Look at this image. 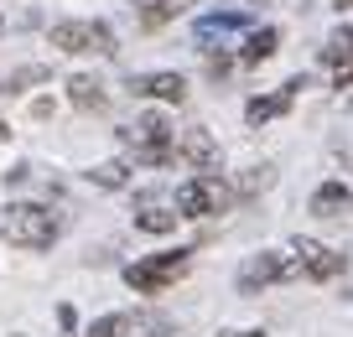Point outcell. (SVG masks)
Returning a JSON list of instances; mask_svg holds the SVG:
<instances>
[{"mask_svg": "<svg viewBox=\"0 0 353 337\" xmlns=\"http://www.w3.org/2000/svg\"><path fill=\"white\" fill-rule=\"evenodd\" d=\"M57 322H63V337H68V332H73V322H78V312L63 301V306H57Z\"/></svg>", "mask_w": 353, "mask_h": 337, "instance_id": "21", "label": "cell"}, {"mask_svg": "<svg viewBox=\"0 0 353 337\" xmlns=\"http://www.w3.org/2000/svg\"><path fill=\"white\" fill-rule=\"evenodd\" d=\"M244 21H250L244 11H213V16H203V21H198V37L208 42L213 32H234V26H244Z\"/></svg>", "mask_w": 353, "mask_h": 337, "instance_id": "16", "label": "cell"}, {"mask_svg": "<svg viewBox=\"0 0 353 337\" xmlns=\"http://www.w3.org/2000/svg\"><path fill=\"white\" fill-rule=\"evenodd\" d=\"M114 332H120V316H99V322H94V332H88V337H114Z\"/></svg>", "mask_w": 353, "mask_h": 337, "instance_id": "20", "label": "cell"}, {"mask_svg": "<svg viewBox=\"0 0 353 337\" xmlns=\"http://www.w3.org/2000/svg\"><path fill=\"white\" fill-rule=\"evenodd\" d=\"M176 11H182L176 0H151V6H145V11H141V21H145V26H161L166 16H176Z\"/></svg>", "mask_w": 353, "mask_h": 337, "instance_id": "19", "label": "cell"}, {"mask_svg": "<svg viewBox=\"0 0 353 337\" xmlns=\"http://www.w3.org/2000/svg\"><path fill=\"white\" fill-rule=\"evenodd\" d=\"M234 203V192L219 182L213 172L192 176V182L176 187V207H182V218H208V213H223V207Z\"/></svg>", "mask_w": 353, "mask_h": 337, "instance_id": "2", "label": "cell"}, {"mask_svg": "<svg viewBox=\"0 0 353 337\" xmlns=\"http://www.w3.org/2000/svg\"><path fill=\"white\" fill-rule=\"evenodd\" d=\"M322 63H332L338 73H348V68H353V26H338V32L327 37V47H322Z\"/></svg>", "mask_w": 353, "mask_h": 337, "instance_id": "11", "label": "cell"}, {"mask_svg": "<svg viewBox=\"0 0 353 337\" xmlns=\"http://www.w3.org/2000/svg\"><path fill=\"white\" fill-rule=\"evenodd\" d=\"M176 218H182V213H166V207L145 203L141 213H135V229H145V234H172V229H176Z\"/></svg>", "mask_w": 353, "mask_h": 337, "instance_id": "14", "label": "cell"}, {"mask_svg": "<svg viewBox=\"0 0 353 337\" xmlns=\"http://www.w3.org/2000/svg\"><path fill=\"white\" fill-rule=\"evenodd\" d=\"M6 135H11V130H6V125H0V141H6Z\"/></svg>", "mask_w": 353, "mask_h": 337, "instance_id": "24", "label": "cell"}, {"mask_svg": "<svg viewBox=\"0 0 353 337\" xmlns=\"http://www.w3.org/2000/svg\"><path fill=\"white\" fill-rule=\"evenodd\" d=\"M229 337H265V332H229Z\"/></svg>", "mask_w": 353, "mask_h": 337, "instance_id": "23", "label": "cell"}, {"mask_svg": "<svg viewBox=\"0 0 353 337\" xmlns=\"http://www.w3.org/2000/svg\"><path fill=\"white\" fill-rule=\"evenodd\" d=\"M130 88L135 94H156V99H166V104H182V99H188V78L182 73H145V78H130Z\"/></svg>", "mask_w": 353, "mask_h": 337, "instance_id": "9", "label": "cell"}, {"mask_svg": "<svg viewBox=\"0 0 353 337\" xmlns=\"http://www.w3.org/2000/svg\"><path fill=\"white\" fill-rule=\"evenodd\" d=\"M291 254H296V270L312 275V280H332V275L343 270V254L322 249L317 239H296V244H291Z\"/></svg>", "mask_w": 353, "mask_h": 337, "instance_id": "7", "label": "cell"}, {"mask_svg": "<svg viewBox=\"0 0 353 337\" xmlns=\"http://www.w3.org/2000/svg\"><path fill=\"white\" fill-rule=\"evenodd\" d=\"M68 99H73L78 109H104V99H110V94H104V83H99V78L78 73L73 83H68Z\"/></svg>", "mask_w": 353, "mask_h": 337, "instance_id": "13", "label": "cell"}, {"mask_svg": "<svg viewBox=\"0 0 353 337\" xmlns=\"http://www.w3.org/2000/svg\"><path fill=\"white\" fill-rule=\"evenodd\" d=\"M301 88H307V78L296 73V78H291L286 88H281V94H270V99H250V109H244V120H250V125H265V120H276V114H286V109H291V99H296Z\"/></svg>", "mask_w": 353, "mask_h": 337, "instance_id": "8", "label": "cell"}, {"mask_svg": "<svg viewBox=\"0 0 353 337\" xmlns=\"http://www.w3.org/2000/svg\"><path fill=\"white\" fill-rule=\"evenodd\" d=\"M229 73V57H208V78H223Z\"/></svg>", "mask_w": 353, "mask_h": 337, "instance_id": "22", "label": "cell"}, {"mask_svg": "<svg viewBox=\"0 0 353 337\" xmlns=\"http://www.w3.org/2000/svg\"><path fill=\"white\" fill-rule=\"evenodd\" d=\"M0 239L21 244V249H47L57 239V223L37 203H11V207H0Z\"/></svg>", "mask_w": 353, "mask_h": 337, "instance_id": "1", "label": "cell"}, {"mask_svg": "<svg viewBox=\"0 0 353 337\" xmlns=\"http://www.w3.org/2000/svg\"><path fill=\"white\" fill-rule=\"evenodd\" d=\"M130 145H135V161L166 166L172 161V125H166V114H141L130 125Z\"/></svg>", "mask_w": 353, "mask_h": 337, "instance_id": "4", "label": "cell"}, {"mask_svg": "<svg viewBox=\"0 0 353 337\" xmlns=\"http://www.w3.org/2000/svg\"><path fill=\"white\" fill-rule=\"evenodd\" d=\"M176 156H188L198 172H213V166H219V145H213L208 130H182V141H176Z\"/></svg>", "mask_w": 353, "mask_h": 337, "instance_id": "10", "label": "cell"}, {"mask_svg": "<svg viewBox=\"0 0 353 337\" xmlns=\"http://www.w3.org/2000/svg\"><path fill=\"white\" fill-rule=\"evenodd\" d=\"M291 275H301V270H296V260H281V254H254V260L239 270V291H244V296H254L260 285H270V280H291Z\"/></svg>", "mask_w": 353, "mask_h": 337, "instance_id": "6", "label": "cell"}, {"mask_svg": "<svg viewBox=\"0 0 353 337\" xmlns=\"http://www.w3.org/2000/svg\"><path fill=\"white\" fill-rule=\"evenodd\" d=\"M182 275H188V254L172 249V254H151V260L130 265V270H125V280H130V291L156 296V291H166L172 280H182Z\"/></svg>", "mask_w": 353, "mask_h": 337, "instance_id": "3", "label": "cell"}, {"mask_svg": "<svg viewBox=\"0 0 353 337\" xmlns=\"http://www.w3.org/2000/svg\"><path fill=\"white\" fill-rule=\"evenodd\" d=\"M88 182H99V187H125V166H120V161H104V166H94V172H88Z\"/></svg>", "mask_w": 353, "mask_h": 337, "instance_id": "18", "label": "cell"}, {"mask_svg": "<svg viewBox=\"0 0 353 337\" xmlns=\"http://www.w3.org/2000/svg\"><path fill=\"white\" fill-rule=\"evenodd\" d=\"M348 203H353L348 187H343V182H327V187H317V197H312V213H317V218H338Z\"/></svg>", "mask_w": 353, "mask_h": 337, "instance_id": "12", "label": "cell"}, {"mask_svg": "<svg viewBox=\"0 0 353 337\" xmlns=\"http://www.w3.org/2000/svg\"><path fill=\"white\" fill-rule=\"evenodd\" d=\"M276 42H281V37L270 32V26H260V32H250V37H244V63H265V57L276 52Z\"/></svg>", "mask_w": 353, "mask_h": 337, "instance_id": "15", "label": "cell"}, {"mask_svg": "<svg viewBox=\"0 0 353 337\" xmlns=\"http://www.w3.org/2000/svg\"><path fill=\"white\" fill-rule=\"evenodd\" d=\"M52 47H63V52H99L110 57L114 52V32L99 21H63L52 26Z\"/></svg>", "mask_w": 353, "mask_h": 337, "instance_id": "5", "label": "cell"}, {"mask_svg": "<svg viewBox=\"0 0 353 337\" xmlns=\"http://www.w3.org/2000/svg\"><path fill=\"white\" fill-rule=\"evenodd\" d=\"M270 182H276V172H270V166H254V172L239 182V197H254V192H265Z\"/></svg>", "mask_w": 353, "mask_h": 337, "instance_id": "17", "label": "cell"}]
</instances>
